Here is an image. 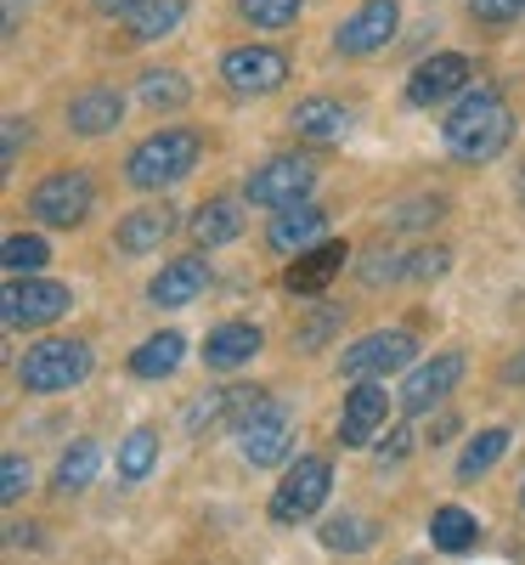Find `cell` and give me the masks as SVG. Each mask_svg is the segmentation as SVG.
Wrapping results in <instances>:
<instances>
[{
  "label": "cell",
  "mask_w": 525,
  "mask_h": 565,
  "mask_svg": "<svg viewBox=\"0 0 525 565\" xmlns=\"http://www.w3.org/2000/svg\"><path fill=\"white\" fill-rule=\"evenodd\" d=\"M413 351H418V340L407 334V328L367 334V340H356V345L345 351L340 373H345V380H356V385H367V380H378V373H401V367L413 362Z\"/></svg>",
  "instance_id": "8fae6325"
},
{
  "label": "cell",
  "mask_w": 525,
  "mask_h": 565,
  "mask_svg": "<svg viewBox=\"0 0 525 565\" xmlns=\"http://www.w3.org/2000/svg\"><path fill=\"white\" fill-rule=\"evenodd\" d=\"M18 148H23V119H7V148H0V153H7V164L18 159Z\"/></svg>",
  "instance_id": "b9f144b4"
},
{
  "label": "cell",
  "mask_w": 525,
  "mask_h": 565,
  "mask_svg": "<svg viewBox=\"0 0 525 565\" xmlns=\"http://www.w3.org/2000/svg\"><path fill=\"white\" fill-rule=\"evenodd\" d=\"M266 244H271L277 255H306V249L328 244V215H322L311 199L294 204V210H277L271 226H266Z\"/></svg>",
  "instance_id": "4fadbf2b"
},
{
  "label": "cell",
  "mask_w": 525,
  "mask_h": 565,
  "mask_svg": "<svg viewBox=\"0 0 525 565\" xmlns=\"http://www.w3.org/2000/svg\"><path fill=\"white\" fill-rule=\"evenodd\" d=\"M436 215H441V199H418V204L390 210V226H424V221H436Z\"/></svg>",
  "instance_id": "f35d334b"
},
{
  "label": "cell",
  "mask_w": 525,
  "mask_h": 565,
  "mask_svg": "<svg viewBox=\"0 0 525 565\" xmlns=\"http://www.w3.org/2000/svg\"><path fill=\"white\" fill-rule=\"evenodd\" d=\"M385 418H390L385 391H378L373 380L356 385V391L345 396V413H340V441H345V447H367V441L378 436V424H385Z\"/></svg>",
  "instance_id": "e0dca14e"
},
{
  "label": "cell",
  "mask_w": 525,
  "mask_h": 565,
  "mask_svg": "<svg viewBox=\"0 0 525 565\" xmlns=\"http://www.w3.org/2000/svg\"><path fill=\"white\" fill-rule=\"evenodd\" d=\"M463 380V356L447 351L436 362H424L418 373H407V385H401V407L407 413H429V407H441L452 396V385Z\"/></svg>",
  "instance_id": "9a60e30c"
},
{
  "label": "cell",
  "mask_w": 525,
  "mask_h": 565,
  "mask_svg": "<svg viewBox=\"0 0 525 565\" xmlns=\"http://www.w3.org/2000/svg\"><path fill=\"white\" fill-rule=\"evenodd\" d=\"M519 199H525V170H519Z\"/></svg>",
  "instance_id": "ee69618b"
},
{
  "label": "cell",
  "mask_w": 525,
  "mask_h": 565,
  "mask_svg": "<svg viewBox=\"0 0 525 565\" xmlns=\"http://www.w3.org/2000/svg\"><path fill=\"white\" fill-rule=\"evenodd\" d=\"M311 186H317V159H306V153H277V159H266V164L249 170L244 199H249L255 210H294V204L311 199Z\"/></svg>",
  "instance_id": "277c9868"
},
{
  "label": "cell",
  "mask_w": 525,
  "mask_h": 565,
  "mask_svg": "<svg viewBox=\"0 0 525 565\" xmlns=\"http://www.w3.org/2000/svg\"><path fill=\"white\" fill-rule=\"evenodd\" d=\"M153 463H159V436L153 430H130L125 447H119V476L125 481H148Z\"/></svg>",
  "instance_id": "f546056e"
},
{
  "label": "cell",
  "mask_w": 525,
  "mask_h": 565,
  "mask_svg": "<svg viewBox=\"0 0 525 565\" xmlns=\"http://www.w3.org/2000/svg\"><path fill=\"white\" fill-rule=\"evenodd\" d=\"M294 130L306 141H317V148H328V141H345L351 136V108L345 103H333V97H306L294 114Z\"/></svg>",
  "instance_id": "44dd1931"
},
{
  "label": "cell",
  "mask_w": 525,
  "mask_h": 565,
  "mask_svg": "<svg viewBox=\"0 0 525 565\" xmlns=\"http://www.w3.org/2000/svg\"><path fill=\"white\" fill-rule=\"evenodd\" d=\"M232 238H244V204H237V199H210L193 215V244L199 249H221Z\"/></svg>",
  "instance_id": "7402d4cb"
},
{
  "label": "cell",
  "mask_w": 525,
  "mask_h": 565,
  "mask_svg": "<svg viewBox=\"0 0 525 565\" xmlns=\"http://www.w3.org/2000/svg\"><path fill=\"white\" fill-rule=\"evenodd\" d=\"M519 503H525V487H519Z\"/></svg>",
  "instance_id": "f6af8a7d"
},
{
  "label": "cell",
  "mask_w": 525,
  "mask_h": 565,
  "mask_svg": "<svg viewBox=\"0 0 525 565\" xmlns=\"http://www.w3.org/2000/svg\"><path fill=\"white\" fill-rule=\"evenodd\" d=\"M362 277L373 282V289H385L390 277H407V260H401V255H390V249H373V255L362 260Z\"/></svg>",
  "instance_id": "d590c367"
},
{
  "label": "cell",
  "mask_w": 525,
  "mask_h": 565,
  "mask_svg": "<svg viewBox=\"0 0 525 565\" xmlns=\"http://www.w3.org/2000/svg\"><path fill=\"white\" fill-rule=\"evenodd\" d=\"M469 12L481 23H514L525 12V0H469Z\"/></svg>",
  "instance_id": "74e56055"
},
{
  "label": "cell",
  "mask_w": 525,
  "mask_h": 565,
  "mask_svg": "<svg viewBox=\"0 0 525 565\" xmlns=\"http://www.w3.org/2000/svg\"><path fill=\"white\" fill-rule=\"evenodd\" d=\"M186 97H193V85L175 68H148L136 79V103L153 108V114H175V108H186Z\"/></svg>",
  "instance_id": "cb8c5ba5"
},
{
  "label": "cell",
  "mask_w": 525,
  "mask_h": 565,
  "mask_svg": "<svg viewBox=\"0 0 525 565\" xmlns=\"http://www.w3.org/2000/svg\"><path fill=\"white\" fill-rule=\"evenodd\" d=\"M221 79L237 90V97H266L289 79V57L277 52V45H232L221 57Z\"/></svg>",
  "instance_id": "9c48e42d"
},
{
  "label": "cell",
  "mask_w": 525,
  "mask_h": 565,
  "mask_svg": "<svg viewBox=\"0 0 525 565\" xmlns=\"http://www.w3.org/2000/svg\"><path fill=\"white\" fill-rule=\"evenodd\" d=\"M260 345H266V334L255 322H221V328H210V340H204V367L210 373H232V367L255 362Z\"/></svg>",
  "instance_id": "2e32d148"
},
{
  "label": "cell",
  "mask_w": 525,
  "mask_h": 565,
  "mask_svg": "<svg viewBox=\"0 0 525 565\" xmlns=\"http://www.w3.org/2000/svg\"><path fill=\"white\" fill-rule=\"evenodd\" d=\"M0 492H7V503H18V498L29 492V458H23V452L0 458Z\"/></svg>",
  "instance_id": "8d00e7d4"
},
{
  "label": "cell",
  "mask_w": 525,
  "mask_h": 565,
  "mask_svg": "<svg viewBox=\"0 0 525 565\" xmlns=\"http://www.w3.org/2000/svg\"><path fill=\"white\" fill-rule=\"evenodd\" d=\"M181 356H186V340L175 334V328H159L148 345L130 351V373H136V380H164V373H175Z\"/></svg>",
  "instance_id": "603a6c76"
},
{
  "label": "cell",
  "mask_w": 525,
  "mask_h": 565,
  "mask_svg": "<svg viewBox=\"0 0 525 565\" xmlns=\"http://www.w3.org/2000/svg\"><path fill=\"white\" fill-rule=\"evenodd\" d=\"M97 463H103V452L90 447V441H74L68 452H63V463H57V492L68 498V492H79V487H90V476H97Z\"/></svg>",
  "instance_id": "f1b7e54d"
},
{
  "label": "cell",
  "mask_w": 525,
  "mask_h": 565,
  "mask_svg": "<svg viewBox=\"0 0 525 565\" xmlns=\"http://www.w3.org/2000/svg\"><path fill=\"white\" fill-rule=\"evenodd\" d=\"M260 402V391H210V396H199L193 407H186V430H210V424L215 418H226V413H237V418H244L249 407Z\"/></svg>",
  "instance_id": "484cf974"
},
{
  "label": "cell",
  "mask_w": 525,
  "mask_h": 565,
  "mask_svg": "<svg viewBox=\"0 0 525 565\" xmlns=\"http://www.w3.org/2000/svg\"><path fill=\"white\" fill-rule=\"evenodd\" d=\"M0 260H7V271H12V277H23V271H40L45 260H52V249H45V238H29V232H12V238H7V249H0Z\"/></svg>",
  "instance_id": "1f68e13d"
},
{
  "label": "cell",
  "mask_w": 525,
  "mask_h": 565,
  "mask_svg": "<svg viewBox=\"0 0 525 565\" xmlns=\"http://www.w3.org/2000/svg\"><path fill=\"white\" fill-rule=\"evenodd\" d=\"M97 204V181L85 170H52L34 193H29V210L45 221V226H79Z\"/></svg>",
  "instance_id": "52a82bcc"
},
{
  "label": "cell",
  "mask_w": 525,
  "mask_h": 565,
  "mask_svg": "<svg viewBox=\"0 0 525 565\" xmlns=\"http://www.w3.org/2000/svg\"><path fill=\"white\" fill-rule=\"evenodd\" d=\"M407 447H413V436H407V424H396V430L385 436V447H378V452H385V463H401V458H407Z\"/></svg>",
  "instance_id": "ab89813d"
},
{
  "label": "cell",
  "mask_w": 525,
  "mask_h": 565,
  "mask_svg": "<svg viewBox=\"0 0 525 565\" xmlns=\"http://www.w3.org/2000/svg\"><path fill=\"white\" fill-rule=\"evenodd\" d=\"M328 487H333L328 458H317V452L294 458V463H289V476H282L277 492H271V521H277V526H300V521H311V514L328 503Z\"/></svg>",
  "instance_id": "5b68a950"
},
{
  "label": "cell",
  "mask_w": 525,
  "mask_h": 565,
  "mask_svg": "<svg viewBox=\"0 0 525 565\" xmlns=\"http://www.w3.org/2000/svg\"><path fill=\"white\" fill-rule=\"evenodd\" d=\"M441 141L458 164H492L514 141V114L497 90H463L441 125Z\"/></svg>",
  "instance_id": "6da1fadb"
},
{
  "label": "cell",
  "mask_w": 525,
  "mask_h": 565,
  "mask_svg": "<svg viewBox=\"0 0 525 565\" xmlns=\"http://www.w3.org/2000/svg\"><path fill=\"white\" fill-rule=\"evenodd\" d=\"M186 18V0H141V7L125 18L136 40H164L175 23Z\"/></svg>",
  "instance_id": "4316f807"
},
{
  "label": "cell",
  "mask_w": 525,
  "mask_h": 565,
  "mask_svg": "<svg viewBox=\"0 0 525 565\" xmlns=\"http://www.w3.org/2000/svg\"><path fill=\"white\" fill-rule=\"evenodd\" d=\"M340 266H345V244H317V249H306V255H294V266L282 271V289L289 295H322L333 277H340Z\"/></svg>",
  "instance_id": "d6986e66"
},
{
  "label": "cell",
  "mask_w": 525,
  "mask_h": 565,
  "mask_svg": "<svg viewBox=\"0 0 525 565\" xmlns=\"http://www.w3.org/2000/svg\"><path fill=\"white\" fill-rule=\"evenodd\" d=\"M289 436H294V418L282 402L260 396L244 418H237V447H244V458L260 469V463H277L282 452H289Z\"/></svg>",
  "instance_id": "ba28073f"
},
{
  "label": "cell",
  "mask_w": 525,
  "mask_h": 565,
  "mask_svg": "<svg viewBox=\"0 0 525 565\" xmlns=\"http://www.w3.org/2000/svg\"><path fill=\"white\" fill-rule=\"evenodd\" d=\"M215 282V271H210V260L204 255H181V260H170L159 277H153V289H148V300L153 306H164V311H175V306H193L204 289Z\"/></svg>",
  "instance_id": "5bb4252c"
},
{
  "label": "cell",
  "mask_w": 525,
  "mask_h": 565,
  "mask_svg": "<svg viewBox=\"0 0 525 565\" xmlns=\"http://www.w3.org/2000/svg\"><path fill=\"white\" fill-rule=\"evenodd\" d=\"M503 380H508V385H525V351L503 362Z\"/></svg>",
  "instance_id": "7bdbcfd3"
},
{
  "label": "cell",
  "mask_w": 525,
  "mask_h": 565,
  "mask_svg": "<svg viewBox=\"0 0 525 565\" xmlns=\"http://www.w3.org/2000/svg\"><path fill=\"white\" fill-rule=\"evenodd\" d=\"M170 232H175V210L170 204H148V210H136V215H125L114 226V249L119 255H148V249H159L170 238Z\"/></svg>",
  "instance_id": "ac0fdd59"
},
{
  "label": "cell",
  "mask_w": 525,
  "mask_h": 565,
  "mask_svg": "<svg viewBox=\"0 0 525 565\" xmlns=\"http://www.w3.org/2000/svg\"><path fill=\"white\" fill-rule=\"evenodd\" d=\"M463 85H469V57H463V52H441V57H429V63L413 68V79H407V108L452 103V97H463Z\"/></svg>",
  "instance_id": "7c38bea8"
},
{
  "label": "cell",
  "mask_w": 525,
  "mask_h": 565,
  "mask_svg": "<svg viewBox=\"0 0 525 565\" xmlns=\"http://www.w3.org/2000/svg\"><path fill=\"white\" fill-rule=\"evenodd\" d=\"M90 7H97V12H108V18H130V12L141 7V0H90Z\"/></svg>",
  "instance_id": "60d3db41"
},
{
  "label": "cell",
  "mask_w": 525,
  "mask_h": 565,
  "mask_svg": "<svg viewBox=\"0 0 525 565\" xmlns=\"http://www.w3.org/2000/svg\"><path fill=\"white\" fill-rule=\"evenodd\" d=\"M333 328H345V306H322V311H311V317L294 328V351H317V345H328V340H333Z\"/></svg>",
  "instance_id": "d6a6232c"
},
{
  "label": "cell",
  "mask_w": 525,
  "mask_h": 565,
  "mask_svg": "<svg viewBox=\"0 0 525 565\" xmlns=\"http://www.w3.org/2000/svg\"><path fill=\"white\" fill-rule=\"evenodd\" d=\"M373 537H378V526H373V521H356V514H345V521H328V526H322V543H328V548H345V554L367 548Z\"/></svg>",
  "instance_id": "836d02e7"
},
{
  "label": "cell",
  "mask_w": 525,
  "mask_h": 565,
  "mask_svg": "<svg viewBox=\"0 0 525 565\" xmlns=\"http://www.w3.org/2000/svg\"><path fill=\"white\" fill-rule=\"evenodd\" d=\"M447 266H452V255H447L441 244H424V249L407 255V282H436Z\"/></svg>",
  "instance_id": "e575fe53"
},
{
  "label": "cell",
  "mask_w": 525,
  "mask_h": 565,
  "mask_svg": "<svg viewBox=\"0 0 525 565\" xmlns=\"http://www.w3.org/2000/svg\"><path fill=\"white\" fill-rule=\"evenodd\" d=\"M396 23H401L396 0H367V7H356L340 29H333V52H340V57H373V52H385Z\"/></svg>",
  "instance_id": "30bf717a"
},
{
  "label": "cell",
  "mask_w": 525,
  "mask_h": 565,
  "mask_svg": "<svg viewBox=\"0 0 525 565\" xmlns=\"http://www.w3.org/2000/svg\"><path fill=\"white\" fill-rule=\"evenodd\" d=\"M474 537H481V526H474V514L463 503H441L436 521H429V543H436V554H469Z\"/></svg>",
  "instance_id": "d4e9b609"
},
{
  "label": "cell",
  "mask_w": 525,
  "mask_h": 565,
  "mask_svg": "<svg viewBox=\"0 0 525 565\" xmlns=\"http://www.w3.org/2000/svg\"><path fill=\"white\" fill-rule=\"evenodd\" d=\"M74 306L68 295V282H52V277H18L7 282V295H0V322L12 328V334H23V328H45V322H57L63 311Z\"/></svg>",
  "instance_id": "8992f818"
},
{
  "label": "cell",
  "mask_w": 525,
  "mask_h": 565,
  "mask_svg": "<svg viewBox=\"0 0 525 565\" xmlns=\"http://www.w3.org/2000/svg\"><path fill=\"white\" fill-rule=\"evenodd\" d=\"M503 452H508V430H481L463 447V458H458V481H481Z\"/></svg>",
  "instance_id": "83f0119b"
},
{
  "label": "cell",
  "mask_w": 525,
  "mask_h": 565,
  "mask_svg": "<svg viewBox=\"0 0 525 565\" xmlns=\"http://www.w3.org/2000/svg\"><path fill=\"white\" fill-rule=\"evenodd\" d=\"M199 153H204L199 130H159V136H148V141L130 153L125 181L141 186V193H164V186H175L186 170L199 164Z\"/></svg>",
  "instance_id": "7a4b0ae2"
},
{
  "label": "cell",
  "mask_w": 525,
  "mask_h": 565,
  "mask_svg": "<svg viewBox=\"0 0 525 565\" xmlns=\"http://www.w3.org/2000/svg\"><path fill=\"white\" fill-rule=\"evenodd\" d=\"M237 18L255 29H289L300 18V0H237Z\"/></svg>",
  "instance_id": "4dcf8cb0"
},
{
  "label": "cell",
  "mask_w": 525,
  "mask_h": 565,
  "mask_svg": "<svg viewBox=\"0 0 525 565\" xmlns=\"http://www.w3.org/2000/svg\"><path fill=\"white\" fill-rule=\"evenodd\" d=\"M90 345L85 340H40L29 345V356L18 362V385L34 391V396H57V391H74L90 380Z\"/></svg>",
  "instance_id": "3957f363"
},
{
  "label": "cell",
  "mask_w": 525,
  "mask_h": 565,
  "mask_svg": "<svg viewBox=\"0 0 525 565\" xmlns=\"http://www.w3.org/2000/svg\"><path fill=\"white\" fill-rule=\"evenodd\" d=\"M119 119H125V97L108 90V85L79 90V97L68 103V130L74 136H108V130H119Z\"/></svg>",
  "instance_id": "ffe728a7"
}]
</instances>
